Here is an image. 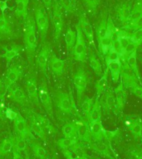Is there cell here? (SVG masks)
<instances>
[{"label": "cell", "mask_w": 142, "mask_h": 159, "mask_svg": "<svg viewBox=\"0 0 142 159\" xmlns=\"http://www.w3.org/2000/svg\"><path fill=\"white\" fill-rule=\"evenodd\" d=\"M121 76L123 83H124L125 86L126 88L130 83L133 81H138L135 75L133 72L130 67L128 66L126 61H121Z\"/></svg>", "instance_id": "7402d4cb"}, {"label": "cell", "mask_w": 142, "mask_h": 159, "mask_svg": "<svg viewBox=\"0 0 142 159\" xmlns=\"http://www.w3.org/2000/svg\"><path fill=\"white\" fill-rule=\"evenodd\" d=\"M54 102L58 109H60L65 114H71L74 113L79 117H81L77 114L78 112L75 106V103L72 94H68L67 93H65L62 90H56L54 94Z\"/></svg>", "instance_id": "3957f363"}, {"label": "cell", "mask_w": 142, "mask_h": 159, "mask_svg": "<svg viewBox=\"0 0 142 159\" xmlns=\"http://www.w3.org/2000/svg\"><path fill=\"white\" fill-rule=\"evenodd\" d=\"M51 159H57V158H56V157H52V158H51Z\"/></svg>", "instance_id": "be15d7a7"}, {"label": "cell", "mask_w": 142, "mask_h": 159, "mask_svg": "<svg viewBox=\"0 0 142 159\" xmlns=\"http://www.w3.org/2000/svg\"><path fill=\"white\" fill-rule=\"evenodd\" d=\"M12 157H13V159H24L20 155L19 152H17L14 148H13V152H12Z\"/></svg>", "instance_id": "6f0895ef"}, {"label": "cell", "mask_w": 142, "mask_h": 159, "mask_svg": "<svg viewBox=\"0 0 142 159\" xmlns=\"http://www.w3.org/2000/svg\"><path fill=\"white\" fill-rule=\"evenodd\" d=\"M78 24L80 25V27H81V29H82V32L84 34V37H86V38H87L90 47L96 48L94 40V31H93L92 25L88 21L87 16H86L84 12H81L79 14Z\"/></svg>", "instance_id": "30bf717a"}, {"label": "cell", "mask_w": 142, "mask_h": 159, "mask_svg": "<svg viewBox=\"0 0 142 159\" xmlns=\"http://www.w3.org/2000/svg\"><path fill=\"white\" fill-rule=\"evenodd\" d=\"M78 138L77 136L73 137H64L63 139H59L57 143L58 148L61 150H66V149L72 148L77 144H78Z\"/></svg>", "instance_id": "f1b7e54d"}, {"label": "cell", "mask_w": 142, "mask_h": 159, "mask_svg": "<svg viewBox=\"0 0 142 159\" xmlns=\"http://www.w3.org/2000/svg\"><path fill=\"white\" fill-rule=\"evenodd\" d=\"M22 50V48L20 45L13 44L12 47H11V48H9V49L6 48L4 53H3L2 55H1V57L4 58V59L7 61V63H9L12 60L16 58V57H17V56L21 53Z\"/></svg>", "instance_id": "f546056e"}, {"label": "cell", "mask_w": 142, "mask_h": 159, "mask_svg": "<svg viewBox=\"0 0 142 159\" xmlns=\"http://www.w3.org/2000/svg\"><path fill=\"white\" fill-rule=\"evenodd\" d=\"M13 122H14L15 129L19 136L22 137L24 139H27L28 137L32 135L29 128L27 126V122L21 114H17V118L14 119Z\"/></svg>", "instance_id": "44dd1931"}, {"label": "cell", "mask_w": 142, "mask_h": 159, "mask_svg": "<svg viewBox=\"0 0 142 159\" xmlns=\"http://www.w3.org/2000/svg\"><path fill=\"white\" fill-rule=\"evenodd\" d=\"M130 41L131 42L137 43L138 45H140L142 43V28L135 31L131 35H130Z\"/></svg>", "instance_id": "681fc988"}, {"label": "cell", "mask_w": 142, "mask_h": 159, "mask_svg": "<svg viewBox=\"0 0 142 159\" xmlns=\"http://www.w3.org/2000/svg\"><path fill=\"white\" fill-rule=\"evenodd\" d=\"M29 0H15L16 2V9H15V14L17 17H22L23 19H26L27 17V6H28Z\"/></svg>", "instance_id": "836d02e7"}, {"label": "cell", "mask_w": 142, "mask_h": 159, "mask_svg": "<svg viewBox=\"0 0 142 159\" xmlns=\"http://www.w3.org/2000/svg\"><path fill=\"white\" fill-rule=\"evenodd\" d=\"M102 109L99 101V97L97 96V99H95L94 104L92 105V108L90 111L88 116L87 117V120L89 124L94 123V122L102 120Z\"/></svg>", "instance_id": "cb8c5ba5"}, {"label": "cell", "mask_w": 142, "mask_h": 159, "mask_svg": "<svg viewBox=\"0 0 142 159\" xmlns=\"http://www.w3.org/2000/svg\"><path fill=\"white\" fill-rule=\"evenodd\" d=\"M140 61L142 63V56H140Z\"/></svg>", "instance_id": "94428289"}, {"label": "cell", "mask_w": 142, "mask_h": 159, "mask_svg": "<svg viewBox=\"0 0 142 159\" xmlns=\"http://www.w3.org/2000/svg\"><path fill=\"white\" fill-rule=\"evenodd\" d=\"M107 18L106 16H103L100 22L97 24V29H96V34H97V42H99L101 40L105 37V35L107 33Z\"/></svg>", "instance_id": "8d00e7d4"}, {"label": "cell", "mask_w": 142, "mask_h": 159, "mask_svg": "<svg viewBox=\"0 0 142 159\" xmlns=\"http://www.w3.org/2000/svg\"><path fill=\"white\" fill-rule=\"evenodd\" d=\"M39 94V100L42 104V107L44 108L45 111L49 114L50 116L53 118V109H52V101L50 97L49 92L47 90V84L42 82L38 89Z\"/></svg>", "instance_id": "7c38bea8"}, {"label": "cell", "mask_w": 142, "mask_h": 159, "mask_svg": "<svg viewBox=\"0 0 142 159\" xmlns=\"http://www.w3.org/2000/svg\"><path fill=\"white\" fill-rule=\"evenodd\" d=\"M14 137L10 135L9 137H6L0 141V159H2L12 152L14 147Z\"/></svg>", "instance_id": "d4e9b609"}, {"label": "cell", "mask_w": 142, "mask_h": 159, "mask_svg": "<svg viewBox=\"0 0 142 159\" xmlns=\"http://www.w3.org/2000/svg\"><path fill=\"white\" fill-rule=\"evenodd\" d=\"M107 68L111 71L112 81L114 82L115 84L118 83L120 80V77H121V62H112L107 66Z\"/></svg>", "instance_id": "d6a6232c"}, {"label": "cell", "mask_w": 142, "mask_h": 159, "mask_svg": "<svg viewBox=\"0 0 142 159\" xmlns=\"http://www.w3.org/2000/svg\"><path fill=\"white\" fill-rule=\"evenodd\" d=\"M140 16H142V0H137V2H135V4L133 7V9H131V13H130L129 22H128L127 24L131 23L134 21H135Z\"/></svg>", "instance_id": "f35d334b"}, {"label": "cell", "mask_w": 142, "mask_h": 159, "mask_svg": "<svg viewBox=\"0 0 142 159\" xmlns=\"http://www.w3.org/2000/svg\"><path fill=\"white\" fill-rule=\"evenodd\" d=\"M92 159H101L99 157H92Z\"/></svg>", "instance_id": "6125c7cd"}, {"label": "cell", "mask_w": 142, "mask_h": 159, "mask_svg": "<svg viewBox=\"0 0 142 159\" xmlns=\"http://www.w3.org/2000/svg\"><path fill=\"white\" fill-rule=\"evenodd\" d=\"M114 94L115 99H116V106H115L114 113L116 115L121 114L124 110L125 104L127 99L126 89H125V86L122 80H121L116 88L114 89Z\"/></svg>", "instance_id": "ba28073f"}, {"label": "cell", "mask_w": 142, "mask_h": 159, "mask_svg": "<svg viewBox=\"0 0 142 159\" xmlns=\"http://www.w3.org/2000/svg\"><path fill=\"white\" fill-rule=\"evenodd\" d=\"M111 47H113V48H114V49L116 50L118 53H119L120 56H121V52H122V48L121 44H120V42L118 41L117 38H115V39L112 40Z\"/></svg>", "instance_id": "f5cc1de1"}, {"label": "cell", "mask_w": 142, "mask_h": 159, "mask_svg": "<svg viewBox=\"0 0 142 159\" xmlns=\"http://www.w3.org/2000/svg\"><path fill=\"white\" fill-rule=\"evenodd\" d=\"M34 18L42 42H43L47 37L48 27H49V20L47 17L46 8L40 2H35Z\"/></svg>", "instance_id": "7a4b0ae2"}, {"label": "cell", "mask_w": 142, "mask_h": 159, "mask_svg": "<svg viewBox=\"0 0 142 159\" xmlns=\"http://www.w3.org/2000/svg\"><path fill=\"white\" fill-rule=\"evenodd\" d=\"M89 64L90 66L92 67L97 76H102V74H103L102 73V66L99 59L97 58L96 54L92 52V50H90L89 52Z\"/></svg>", "instance_id": "1f68e13d"}, {"label": "cell", "mask_w": 142, "mask_h": 159, "mask_svg": "<svg viewBox=\"0 0 142 159\" xmlns=\"http://www.w3.org/2000/svg\"><path fill=\"white\" fill-rule=\"evenodd\" d=\"M50 68L56 75L60 76L64 72V61L60 59L55 54H52L49 60Z\"/></svg>", "instance_id": "484cf974"}, {"label": "cell", "mask_w": 142, "mask_h": 159, "mask_svg": "<svg viewBox=\"0 0 142 159\" xmlns=\"http://www.w3.org/2000/svg\"><path fill=\"white\" fill-rule=\"evenodd\" d=\"M99 101L104 113L110 114L112 111L114 112L116 99H115L114 90L111 85L107 87L106 91L102 94V96L99 97Z\"/></svg>", "instance_id": "9c48e42d"}, {"label": "cell", "mask_w": 142, "mask_h": 159, "mask_svg": "<svg viewBox=\"0 0 142 159\" xmlns=\"http://www.w3.org/2000/svg\"><path fill=\"white\" fill-rule=\"evenodd\" d=\"M62 153L65 156L67 159H80L78 157H73L72 153L69 151V149H66V150H62Z\"/></svg>", "instance_id": "11a10c76"}, {"label": "cell", "mask_w": 142, "mask_h": 159, "mask_svg": "<svg viewBox=\"0 0 142 159\" xmlns=\"http://www.w3.org/2000/svg\"><path fill=\"white\" fill-rule=\"evenodd\" d=\"M16 37L14 30L5 14L0 15V40L10 39Z\"/></svg>", "instance_id": "9a60e30c"}, {"label": "cell", "mask_w": 142, "mask_h": 159, "mask_svg": "<svg viewBox=\"0 0 142 159\" xmlns=\"http://www.w3.org/2000/svg\"><path fill=\"white\" fill-rule=\"evenodd\" d=\"M50 51H51V46L48 42H47L40 49L36 58V63H37L38 69L44 74H46L45 72H46L47 61H48V57L50 55Z\"/></svg>", "instance_id": "4fadbf2b"}, {"label": "cell", "mask_w": 142, "mask_h": 159, "mask_svg": "<svg viewBox=\"0 0 142 159\" xmlns=\"http://www.w3.org/2000/svg\"><path fill=\"white\" fill-rule=\"evenodd\" d=\"M58 2L62 8H63L66 12L70 13L74 12L76 5L73 3L72 0H58Z\"/></svg>", "instance_id": "7dc6e473"}, {"label": "cell", "mask_w": 142, "mask_h": 159, "mask_svg": "<svg viewBox=\"0 0 142 159\" xmlns=\"http://www.w3.org/2000/svg\"><path fill=\"white\" fill-rule=\"evenodd\" d=\"M128 159H142V148L137 145L130 146L125 151Z\"/></svg>", "instance_id": "74e56055"}, {"label": "cell", "mask_w": 142, "mask_h": 159, "mask_svg": "<svg viewBox=\"0 0 142 159\" xmlns=\"http://www.w3.org/2000/svg\"><path fill=\"white\" fill-rule=\"evenodd\" d=\"M33 114H34L36 119H37V121L39 122V124H41V126L42 127V129H44L45 131H51L53 128H52V124H51V122L47 117L43 116L42 114H39L36 113V112L33 111Z\"/></svg>", "instance_id": "7bdbcfd3"}, {"label": "cell", "mask_w": 142, "mask_h": 159, "mask_svg": "<svg viewBox=\"0 0 142 159\" xmlns=\"http://www.w3.org/2000/svg\"><path fill=\"white\" fill-rule=\"evenodd\" d=\"M52 12L51 16L52 19V26L54 27V39L56 42H58L62 35L63 27H64V20L62 17V7L60 6L59 2L57 0H56L54 3L52 5Z\"/></svg>", "instance_id": "8992f818"}, {"label": "cell", "mask_w": 142, "mask_h": 159, "mask_svg": "<svg viewBox=\"0 0 142 159\" xmlns=\"http://www.w3.org/2000/svg\"><path fill=\"white\" fill-rule=\"evenodd\" d=\"M30 113H31V114L28 117V119H29L30 121L31 129L38 138H40L43 141H47V135H46L45 130L42 129V127L41 126L39 122L37 121V119H36V117H35L34 114H33V111L30 110Z\"/></svg>", "instance_id": "603a6c76"}, {"label": "cell", "mask_w": 142, "mask_h": 159, "mask_svg": "<svg viewBox=\"0 0 142 159\" xmlns=\"http://www.w3.org/2000/svg\"><path fill=\"white\" fill-rule=\"evenodd\" d=\"M26 89L29 99L36 105H39V94L37 86V81L33 77H31L26 81Z\"/></svg>", "instance_id": "ffe728a7"}, {"label": "cell", "mask_w": 142, "mask_h": 159, "mask_svg": "<svg viewBox=\"0 0 142 159\" xmlns=\"http://www.w3.org/2000/svg\"><path fill=\"white\" fill-rule=\"evenodd\" d=\"M7 91L9 92V97L11 98L12 101H14L15 103L21 104V105L25 107L29 105V100L27 99L25 92L16 83L12 84L7 89Z\"/></svg>", "instance_id": "8fae6325"}, {"label": "cell", "mask_w": 142, "mask_h": 159, "mask_svg": "<svg viewBox=\"0 0 142 159\" xmlns=\"http://www.w3.org/2000/svg\"><path fill=\"white\" fill-rule=\"evenodd\" d=\"M117 29L115 26L114 22L112 21V18L111 16L107 18V33L105 37L102 38L99 42H98V48H99L100 53L102 56H106V54L108 52L110 47L111 46L112 40L116 38Z\"/></svg>", "instance_id": "5b68a950"}, {"label": "cell", "mask_w": 142, "mask_h": 159, "mask_svg": "<svg viewBox=\"0 0 142 159\" xmlns=\"http://www.w3.org/2000/svg\"><path fill=\"white\" fill-rule=\"evenodd\" d=\"M24 45L28 59L31 61L34 56L35 51L37 46V37L35 32L34 19L31 15H27L25 19L24 28Z\"/></svg>", "instance_id": "6da1fadb"}, {"label": "cell", "mask_w": 142, "mask_h": 159, "mask_svg": "<svg viewBox=\"0 0 142 159\" xmlns=\"http://www.w3.org/2000/svg\"><path fill=\"white\" fill-rule=\"evenodd\" d=\"M88 144H89L90 148L97 153L101 154L104 157H107L109 158H113L109 148V142L106 141V140L92 141Z\"/></svg>", "instance_id": "e0dca14e"}, {"label": "cell", "mask_w": 142, "mask_h": 159, "mask_svg": "<svg viewBox=\"0 0 142 159\" xmlns=\"http://www.w3.org/2000/svg\"><path fill=\"white\" fill-rule=\"evenodd\" d=\"M17 152H24L27 149V142L26 139L22 138L21 136H18L15 138L14 139V147H13Z\"/></svg>", "instance_id": "bcb514c9"}, {"label": "cell", "mask_w": 142, "mask_h": 159, "mask_svg": "<svg viewBox=\"0 0 142 159\" xmlns=\"http://www.w3.org/2000/svg\"><path fill=\"white\" fill-rule=\"evenodd\" d=\"M124 27L125 29L133 30V31H136L140 28H142V16H140L139 18H137L135 21H134L131 23H129V24L124 26Z\"/></svg>", "instance_id": "c3c4849f"}, {"label": "cell", "mask_w": 142, "mask_h": 159, "mask_svg": "<svg viewBox=\"0 0 142 159\" xmlns=\"http://www.w3.org/2000/svg\"><path fill=\"white\" fill-rule=\"evenodd\" d=\"M9 8L7 6V0H0V11L2 12V14H5V11Z\"/></svg>", "instance_id": "db71d44e"}, {"label": "cell", "mask_w": 142, "mask_h": 159, "mask_svg": "<svg viewBox=\"0 0 142 159\" xmlns=\"http://www.w3.org/2000/svg\"><path fill=\"white\" fill-rule=\"evenodd\" d=\"M94 98H90V97H85V99L81 102V109L82 112L83 113L86 118L88 116L90 111L92 108V105L94 104Z\"/></svg>", "instance_id": "60d3db41"}, {"label": "cell", "mask_w": 142, "mask_h": 159, "mask_svg": "<svg viewBox=\"0 0 142 159\" xmlns=\"http://www.w3.org/2000/svg\"><path fill=\"white\" fill-rule=\"evenodd\" d=\"M105 61L107 63V66L112 63V62L121 61V58H120V54L111 46L108 50V52L105 56Z\"/></svg>", "instance_id": "ab89813d"}, {"label": "cell", "mask_w": 142, "mask_h": 159, "mask_svg": "<svg viewBox=\"0 0 142 159\" xmlns=\"http://www.w3.org/2000/svg\"><path fill=\"white\" fill-rule=\"evenodd\" d=\"M42 1L43 2V4H44L45 8H47L48 10L51 9V7L52 5V0H42Z\"/></svg>", "instance_id": "9f6ffc18"}, {"label": "cell", "mask_w": 142, "mask_h": 159, "mask_svg": "<svg viewBox=\"0 0 142 159\" xmlns=\"http://www.w3.org/2000/svg\"><path fill=\"white\" fill-rule=\"evenodd\" d=\"M76 32H77V40L72 49V55L75 60L81 62H86L87 54V44H86L84 34L78 23L76 25Z\"/></svg>", "instance_id": "277c9868"}, {"label": "cell", "mask_w": 142, "mask_h": 159, "mask_svg": "<svg viewBox=\"0 0 142 159\" xmlns=\"http://www.w3.org/2000/svg\"><path fill=\"white\" fill-rule=\"evenodd\" d=\"M141 51H142V49H141Z\"/></svg>", "instance_id": "e7e4bbea"}, {"label": "cell", "mask_w": 142, "mask_h": 159, "mask_svg": "<svg viewBox=\"0 0 142 159\" xmlns=\"http://www.w3.org/2000/svg\"><path fill=\"white\" fill-rule=\"evenodd\" d=\"M17 114L18 113H16V112L13 110L11 108H7L6 109V111H5V116L7 119H8L11 121H14V119L17 118Z\"/></svg>", "instance_id": "f907efd6"}, {"label": "cell", "mask_w": 142, "mask_h": 159, "mask_svg": "<svg viewBox=\"0 0 142 159\" xmlns=\"http://www.w3.org/2000/svg\"><path fill=\"white\" fill-rule=\"evenodd\" d=\"M126 63L130 67V69L133 70L135 76H136L137 80L142 86V78L140 74L139 68H138V65H137V51H135L134 52H132L131 54L127 57Z\"/></svg>", "instance_id": "4316f807"}, {"label": "cell", "mask_w": 142, "mask_h": 159, "mask_svg": "<svg viewBox=\"0 0 142 159\" xmlns=\"http://www.w3.org/2000/svg\"><path fill=\"white\" fill-rule=\"evenodd\" d=\"M2 101H0V116H1V114H2Z\"/></svg>", "instance_id": "680465c9"}, {"label": "cell", "mask_w": 142, "mask_h": 159, "mask_svg": "<svg viewBox=\"0 0 142 159\" xmlns=\"http://www.w3.org/2000/svg\"><path fill=\"white\" fill-rule=\"evenodd\" d=\"M108 70H109V69L107 68V70H105L104 74H102L101 78L96 82L95 88H96L97 97L101 96L106 91V89L108 87Z\"/></svg>", "instance_id": "83f0119b"}, {"label": "cell", "mask_w": 142, "mask_h": 159, "mask_svg": "<svg viewBox=\"0 0 142 159\" xmlns=\"http://www.w3.org/2000/svg\"><path fill=\"white\" fill-rule=\"evenodd\" d=\"M78 122H69L62 127V134L64 137L77 136Z\"/></svg>", "instance_id": "d590c367"}, {"label": "cell", "mask_w": 142, "mask_h": 159, "mask_svg": "<svg viewBox=\"0 0 142 159\" xmlns=\"http://www.w3.org/2000/svg\"><path fill=\"white\" fill-rule=\"evenodd\" d=\"M82 2L88 10V12H91L92 14H95L101 2V0H82Z\"/></svg>", "instance_id": "f6af8a7d"}, {"label": "cell", "mask_w": 142, "mask_h": 159, "mask_svg": "<svg viewBox=\"0 0 142 159\" xmlns=\"http://www.w3.org/2000/svg\"><path fill=\"white\" fill-rule=\"evenodd\" d=\"M76 40H77V32H74L71 27H68L65 34V42H66L67 51L69 52L73 49V47L76 43Z\"/></svg>", "instance_id": "e575fe53"}, {"label": "cell", "mask_w": 142, "mask_h": 159, "mask_svg": "<svg viewBox=\"0 0 142 159\" xmlns=\"http://www.w3.org/2000/svg\"><path fill=\"white\" fill-rule=\"evenodd\" d=\"M126 88L130 89V91L135 96L142 100V86L139 84V82L133 81Z\"/></svg>", "instance_id": "ee69618b"}, {"label": "cell", "mask_w": 142, "mask_h": 159, "mask_svg": "<svg viewBox=\"0 0 142 159\" xmlns=\"http://www.w3.org/2000/svg\"><path fill=\"white\" fill-rule=\"evenodd\" d=\"M32 149L35 157L38 159H45L47 157V150L39 144L35 143H32Z\"/></svg>", "instance_id": "b9f144b4"}, {"label": "cell", "mask_w": 142, "mask_h": 159, "mask_svg": "<svg viewBox=\"0 0 142 159\" xmlns=\"http://www.w3.org/2000/svg\"><path fill=\"white\" fill-rule=\"evenodd\" d=\"M90 131L92 135V141H100L106 140L107 129H104L102 120L89 124Z\"/></svg>", "instance_id": "ac0fdd59"}, {"label": "cell", "mask_w": 142, "mask_h": 159, "mask_svg": "<svg viewBox=\"0 0 142 159\" xmlns=\"http://www.w3.org/2000/svg\"><path fill=\"white\" fill-rule=\"evenodd\" d=\"M127 128L135 139H142V123L140 119H134L130 122Z\"/></svg>", "instance_id": "4dcf8cb0"}, {"label": "cell", "mask_w": 142, "mask_h": 159, "mask_svg": "<svg viewBox=\"0 0 142 159\" xmlns=\"http://www.w3.org/2000/svg\"><path fill=\"white\" fill-rule=\"evenodd\" d=\"M77 136L80 141L83 143H89L92 142V135L90 131L89 123L87 120L81 119L78 121V128H77Z\"/></svg>", "instance_id": "2e32d148"}, {"label": "cell", "mask_w": 142, "mask_h": 159, "mask_svg": "<svg viewBox=\"0 0 142 159\" xmlns=\"http://www.w3.org/2000/svg\"><path fill=\"white\" fill-rule=\"evenodd\" d=\"M73 83H74L75 88L77 89V101H78V104H81L87 87V73L82 68H79L74 74Z\"/></svg>", "instance_id": "52a82bcc"}, {"label": "cell", "mask_w": 142, "mask_h": 159, "mask_svg": "<svg viewBox=\"0 0 142 159\" xmlns=\"http://www.w3.org/2000/svg\"><path fill=\"white\" fill-rule=\"evenodd\" d=\"M130 13H131V5L130 2H121L116 7V16L118 21L123 26L128 23Z\"/></svg>", "instance_id": "5bb4252c"}, {"label": "cell", "mask_w": 142, "mask_h": 159, "mask_svg": "<svg viewBox=\"0 0 142 159\" xmlns=\"http://www.w3.org/2000/svg\"><path fill=\"white\" fill-rule=\"evenodd\" d=\"M22 73V70L21 66L15 65V66H12V67H10L8 70H7V75H6V77H5L4 80V84L7 89L12 84H14V83L17 82V80L19 79V77L21 76Z\"/></svg>", "instance_id": "d6986e66"}, {"label": "cell", "mask_w": 142, "mask_h": 159, "mask_svg": "<svg viewBox=\"0 0 142 159\" xmlns=\"http://www.w3.org/2000/svg\"><path fill=\"white\" fill-rule=\"evenodd\" d=\"M7 88L5 87L4 82L2 81L1 80V76H0V101H2L4 96L6 95V93H7Z\"/></svg>", "instance_id": "816d5d0a"}, {"label": "cell", "mask_w": 142, "mask_h": 159, "mask_svg": "<svg viewBox=\"0 0 142 159\" xmlns=\"http://www.w3.org/2000/svg\"><path fill=\"white\" fill-rule=\"evenodd\" d=\"M72 2H73V3H74L75 5H76V3H77V0H72Z\"/></svg>", "instance_id": "91938a15"}]
</instances>
